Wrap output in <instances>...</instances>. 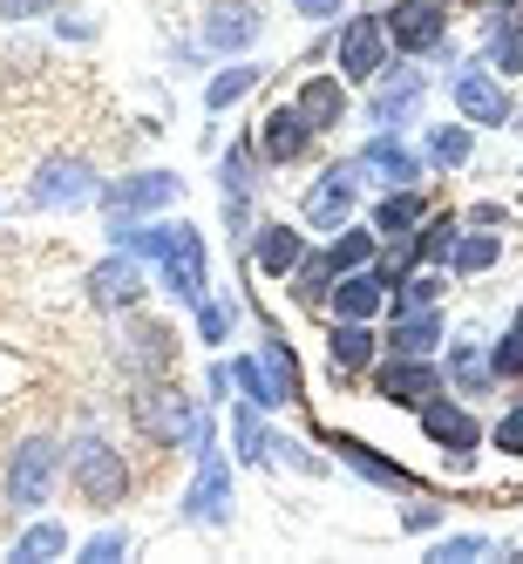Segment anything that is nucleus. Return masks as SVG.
Here are the masks:
<instances>
[{"label": "nucleus", "instance_id": "1", "mask_svg": "<svg viewBox=\"0 0 523 564\" xmlns=\"http://www.w3.org/2000/svg\"><path fill=\"white\" fill-rule=\"evenodd\" d=\"M62 476H68V449H62V435L48 429H34L14 442V456H8V476H0V510L8 517H42L48 497L62 490Z\"/></svg>", "mask_w": 523, "mask_h": 564}, {"label": "nucleus", "instance_id": "2", "mask_svg": "<svg viewBox=\"0 0 523 564\" xmlns=\"http://www.w3.org/2000/svg\"><path fill=\"white\" fill-rule=\"evenodd\" d=\"M68 482H75V503H89L96 517L102 510H116L130 497V463H123V449H116L109 435H75L68 442Z\"/></svg>", "mask_w": 523, "mask_h": 564}, {"label": "nucleus", "instance_id": "3", "mask_svg": "<svg viewBox=\"0 0 523 564\" xmlns=\"http://www.w3.org/2000/svg\"><path fill=\"white\" fill-rule=\"evenodd\" d=\"M102 191V171H96V156L83 150H55L34 164L28 177V205L34 212H75V205H89V197Z\"/></svg>", "mask_w": 523, "mask_h": 564}, {"label": "nucleus", "instance_id": "4", "mask_svg": "<svg viewBox=\"0 0 523 564\" xmlns=\"http://www.w3.org/2000/svg\"><path fill=\"white\" fill-rule=\"evenodd\" d=\"M334 62H340V83H360V89H374L381 75L394 68V42H388V21L368 8V14H353L340 21L334 34Z\"/></svg>", "mask_w": 523, "mask_h": 564}, {"label": "nucleus", "instance_id": "5", "mask_svg": "<svg viewBox=\"0 0 523 564\" xmlns=\"http://www.w3.org/2000/svg\"><path fill=\"white\" fill-rule=\"evenodd\" d=\"M197 422H205V409H197L190 394L156 388V381L137 388V429H143V442H156V449H190Z\"/></svg>", "mask_w": 523, "mask_h": 564}, {"label": "nucleus", "instance_id": "6", "mask_svg": "<svg viewBox=\"0 0 523 564\" xmlns=\"http://www.w3.org/2000/svg\"><path fill=\"white\" fill-rule=\"evenodd\" d=\"M177 197H184V177H177V171H130V177L102 184L96 205H102V218L116 225V218H156V212H171Z\"/></svg>", "mask_w": 523, "mask_h": 564}, {"label": "nucleus", "instance_id": "7", "mask_svg": "<svg viewBox=\"0 0 523 564\" xmlns=\"http://www.w3.org/2000/svg\"><path fill=\"white\" fill-rule=\"evenodd\" d=\"M381 21L401 62H422L449 42V0H394V8H381Z\"/></svg>", "mask_w": 523, "mask_h": 564}, {"label": "nucleus", "instance_id": "8", "mask_svg": "<svg viewBox=\"0 0 523 564\" xmlns=\"http://www.w3.org/2000/svg\"><path fill=\"white\" fill-rule=\"evenodd\" d=\"M368 375H374V394L394 401V409H422L428 394L449 388V375H442V360H435V354H381Z\"/></svg>", "mask_w": 523, "mask_h": 564}, {"label": "nucleus", "instance_id": "9", "mask_svg": "<svg viewBox=\"0 0 523 564\" xmlns=\"http://www.w3.org/2000/svg\"><path fill=\"white\" fill-rule=\"evenodd\" d=\"M205 55H252L265 42V0H211L197 21Z\"/></svg>", "mask_w": 523, "mask_h": 564}, {"label": "nucleus", "instance_id": "10", "mask_svg": "<svg viewBox=\"0 0 523 564\" xmlns=\"http://www.w3.org/2000/svg\"><path fill=\"white\" fill-rule=\"evenodd\" d=\"M353 205H360V156H347V164H327V171L306 184L299 218H306L313 231H340V225L353 218Z\"/></svg>", "mask_w": 523, "mask_h": 564}, {"label": "nucleus", "instance_id": "11", "mask_svg": "<svg viewBox=\"0 0 523 564\" xmlns=\"http://www.w3.org/2000/svg\"><path fill=\"white\" fill-rule=\"evenodd\" d=\"M449 96H456V109H462V123H469V130H510V116H516V102H510V89H503V75H497V68H482V62L456 68Z\"/></svg>", "mask_w": 523, "mask_h": 564}, {"label": "nucleus", "instance_id": "12", "mask_svg": "<svg viewBox=\"0 0 523 564\" xmlns=\"http://www.w3.org/2000/svg\"><path fill=\"white\" fill-rule=\"evenodd\" d=\"M415 415H422V435H428V442H435V449L449 456V463H469V456L482 449V422H476V415L462 409V401H456V388L428 394Z\"/></svg>", "mask_w": 523, "mask_h": 564}, {"label": "nucleus", "instance_id": "13", "mask_svg": "<svg viewBox=\"0 0 523 564\" xmlns=\"http://www.w3.org/2000/svg\"><path fill=\"white\" fill-rule=\"evenodd\" d=\"M156 279H164V293L177 306H197L205 300V279H211V252H205V231L197 225H177V246L164 252V265H156Z\"/></svg>", "mask_w": 523, "mask_h": 564}, {"label": "nucleus", "instance_id": "14", "mask_svg": "<svg viewBox=\"0 0 523 564\" xmlns=\"http://www.w3.org/2000/svg\"><path fill=\"white\" fill-rule=\"evenodd\" d=\"M422 96H428V75H422L415 62H394L381 83L368 89V123H374V130H401V123L422 109Z\"/></svg>", "mask_w": 523, "mask_h": 564}, {"label": "nucleus", "instance_id": "15", "mask_svg": "<svg viewBox=\"0 0 523 564\" xmlns=\"http://www.w3.org/2000/svg\"><path fill=\"white\" fill-rule=\"evenodd\" d=\"M184 523H211V531L231 523V469L218 456V442L197 449V482H190V497H184Z\"/></svg>", "mask_w": 523, "mask_h": 564}, {"label": "nucleus", "instance_id": "16", "mask_svg": "<svg viewBox=\"0 0 523 564\" xmlns=\"http://www.w3.org/2000/svg\"><path fill=\"white\" fill-rule=\"evenodd\" d=\"M388 293H394V279H388L381 259H374V265H353V272L334 279L327 313H334V319H381V313H388Z\"/></svg>", "mask_w": 523, "mask_h": 564}, {"label": "nucleus", "instance_id": "17", "mask_svg": "<svg viewBox=\"0 0 523 564\" xmlns=\"http://www.w3.org/2000/svg\"><path fill=\"white\" fill-rule=\"evenodd\" d=\"M252 143H259L265 164H306L313 143H319V130L299 116V102H279V109L259 116V137H252Z\"/></svg>", "mask_w": 523, "mask_h": 564}, {"label": "nucleus", "instance_id": "18", "mask_svg": "<svg viewBox=\"0 0 523 564\" xmlns=\"http://www.w3.org/2000/svg\"><path fill=\"white\" fill-rule=\"evenodd\" d=\"M83 293H89V306H102V313H130L143 293H150V279H143V259H130V252H109L89 279H83Z\"/></svg>", "mask_w": 523, "mask_h": 564}, {"label": "nucleus", "instance_id": "19", "mask_svg": "<svg viewBox=\"0 0 523 564\" xmlns=\"http://www.w3.org/2000/svg\"><path fill=\"white\" fill-rule=\"evenodd\" d=\"M422 171H428V156L401 143V130H374L368 150H360V177H374V184H388V191H394V184H422Z\"/></svg>", "mask_w": 523, "mask_h": 564}, {"label": "nucleus", "instance_id": "20", "mask_svg": "<svg viewBox=\"0 0 523 564\" xmlns=\"http://www.w3.org/2000/svg\"><path fill=\"white\" fill-rule=\"evenodd\" d=\"M319 442H327V449H334L360 482H381V490H415V476L401 469V463H388L374 442H360V435H347V429H319Z\"/></svg>", "mask_w": 523, "mask_h": 564}, {"label": "nucleus", "instance_id": "21", "mask_svg": "<svg viewBox=\"0 0 523 564\" xmlns=\"http://www.w3.org/2000/svg\"><path fill=\"white\" fill-rule=\"evenodd\" d=\"M327 360H334V375H340V381L368 375L374 360H381V334H374V319H334V327H327Z\"/></svg>", "mask_w": 523, "mask_h": 564}, {"label": "nucleus", "instance_id": "22", "mask_svg": "<svg viewBox=\"0 0 523 564\" xmlns=\"http://www.w3.org/2000/svg\"><path fill=\"white\" fill-rule=\"evenodd\" d=\"M306 259V231L299 225H279V218H265L259 231H252V265L265 272V279H293V265Z\"/></svg>", "mask_w": 523, "mask_h": 564}, {"label": "nucleus", "instance_id": "23", "mask_svg": "<svg viewBox=\"0 0 523 564\" xmlns=\"http://www.w3.org/2000/svg\"><path fill=\"white\" fill-rule=\"evenodd\" d=\"M293 102H299V116H306L319 137L340 130V123H347V83H340V68H334V75H306Z\"/></svg>", "mask_w": 523, "mask_h": 564}, {"label": "nucleus", "instance_id": "24", "mask_svg": "<svg viewBox=\"0 0 523 564\" xmlns=\"http://www.w3.org/2000/svg\"><path fill=\"white\" fill-rule=\"evenodd\" d=\"M442 334H449V319L442 306H422V313H394V327L381 334V354H435Z\"/></svg>", "mask_w": 523, "mask_h": 564}, {"label": "nucleus", "instance_id": "25", "mask_svg": "<svg viewBox=\"0 0 523 564\" xmlns=\"http://www.w3.org/2000/svg\"><path fill=\"white\" fill-rule=\"evenodd\" d=\"M428 218V191L422 184H394L388 197H374V238H408Z\"/></svg>", "mask_w": 523, "mask_h": 564}, {"label": "nucleus", "instance_id": "26", "mask_svg": "<svg viewBox=\"0 0 523 564\" xmlns=\"http://www.w3.org/2000/svg\"><path fill=\"white\" fill-rule=\"evenodd\" d=\"M109 238H116V252H130V259H143V265H164V252L177 246V225H156V218H116Z\"/></svg>", "mask_w": 523, "mask_h": 564}, {"label": "nucleus", "instance_id": "27", "mask_svg": "<svg viewBox=\"0 0 523 564\" xmlns=\"http://www.w3.org/2000/svg\"><path fill=\"white\" fill-rule=\"evenodd\" d=\"M482 62H490L497 75H523V14H490L482 21Z\"/></svg>", "mask_w": 523, "mask_h": 564}, {"label": "nucleus", "instance_id": "28", "mask_svg": "<svg viewBox=\"0 0 523 564\" xmlns=\"http://www.w3.org/2000/svg\"><path fill=\"white\" fill-rule=\"evenodd\" d=\"M231 388L246 394L252 409H265V415H272V409H293V401H286V388L272 381V368H265V354H238V360H231Z\"/></svg>", "mask_w": 523, "mask_h": 564}, {"label": "nucleus", "instance_id": "29", "mask_svg": "<svg viewBox=\"0 0 523 564\" xmlns=\"http://www.w3.org/2000/svg\"><path fill=\"white\" fill-rule=\"evenodd\" d=\"M442 375H449L456 394H490L497 388V368H490V354H482L476 340H456L449 360H442Z\"/></svg>", "mask_w": 523, "mask_h": 564}, {"label": "nucleus", "instance_id": "30", "mask_svg": "<svg viewBox=\"0 0 523 564\" xmlns=\"http://www.w3.org/2000/svg\"><path fill=\"white\" fill-rule=\"evenodd\" d=\"M497 259H503V238H497L490 225H462L456 252H449V272H456V279H482Z\"/></svg>", "mask_w": 523, "mask_h": 564}, {"label": "nucleus", "instance_id": "31", "mask_svg": "<svg viewBox=\"0 0 523 564\" xmlns=\"http://www.w3.org/2000/svg\"><path fill=\"white\" fill-rule=\"evenodd\" d=\"M422 156H428V171H462L469 156H476V130L469 123H428Z\"/></svg>", "mask_w": 523, "mask_h": 564}, {"label": "nucleus", "instance_id": "32", "mask_svg": "<svg viewBox=\"0 0 523 564\" xmlns=\"http://www.w3.org/2000/svg\"><path fill=\"white\" fill-rule=\"evenodd\" d=\"M334 279H340V272L327 265V252H313V246H306V259L293 265V306H299V313H327Z\"/></svg>", "mask_w": 523, "mask_h": 564}, {"label": "nucleus", "instance_id": "33", "mask_svg": "<svg viewBox=\"0 0 523 564\" xmlns=\"http://www.w3.org/2000/svg\"><path fill=\"white\" fill-rule=\"evenodd\" d=\"M259 83H265V68H259V62H231V68H218L211 83H205V116H225L231 102H246Z\"/></svg>", "mask_w": 523, "mask_h": 564}, {"label": "nucleus", "instance_id": "34", "mask_svg": "<svg viewBox=\"0 0 523 564\" xmlns=\"http://www.w3.org/2000/svg\"><path fill=\"white\" fill-rule=\"evenodd\" d=\"M319 252H327L334 272H353V265H374L381 259V238H374V225H340Z\"/></svg>", "mask_w": 523, "mask_h": 564}, {"label": "nucleus", "instance_id": "35", "mask_svg": "<svg viewBox=\"0 0 523 564\" xmlns=\"http://www.w3.org/2000/svg\"><path fill=\"white\" fill-rule=\"evenodd\" d=\"M442 293H449L442 265H415V272L388 293V313H422V306H442Z\"/></svg>", "mask_w": 523, "mask_h": 564}, {"label": "nucleus", "instance_id": "36", "mask_svg": "<svg viewBox=\"0 0 523 564\" xmlns=\"http://www.w3.org/2000/svg\"><path fill=\"white\" fill-rule=\"evenodd\" d=\"M456 238H462V218H456V212H428V218L415 225V259H422V265H449Z\"/></svg>", "mask_w": 523, "mask_h": 564}, {"label": "nucleus", "instance_id": "37", "mask_svg": "<svg viewBox=\"0 0 523 564\" xmlns=\"http://www.w3.org/2000/svg\"><path fill=\"white\" fill-rule=\"evenodd\" d=\"M62 551H68V531H62L55 517H34L28 531L8 544V557H14V564H48V557H62Z\"/></svg>", "mask_w": 523, "mask_h": 564}, {"label": "nucleus", "instance_id": "38", "mask_svg": "<svg viewBox=\"0 0 523 564\" xmlns=\"http://www.w3.org/2000/svg\"><path fill=\"white\" fill-rule=\"evenodd\" d=\"M259 164H265V156H259L252 137H246V143H231V150H225V164H218L225 197H252V191H259Z\"/></svg>", "mask_w": 523, "mask_h": 564}, {"label": "nucleus", "instance_id": "39", "mask_svg": "<svg viewBox=\"0 0 523 564\" xmlns=\"http://www.w3.org/2000/svg\"><path fill=\"white\" fill-rule=\"evenodd\" d=\"M171 347H177V340H171L164 319H156V327H150V319H137V327H130V360H137L143 375H150V368L164 375V368H171Z\"/></svg>", "mask_w": 523, "mask_h": 564}, {"label": "nucleus", "instance_id": "40", "mask_svg": "<svg viewBox=\"0 0 523 564\" xmlns=\"http://www.w3.org/2000/svg\"><path fill=\"white\" fill-rule=\"evenodd\" d=\"M490 368H497V381H523V306H516V319L497 334V347H490Z\"/></svg>", "mask_w": 523, "mask_h": 564}, {"label": "nucleus", "instance_id": "41", "mask_svg": "<svg viewBox=\"0 0 523 564\" xmlns=\"http://www.w3.org/2000/svg\"><path fill=\"white\" fill-rule=\"evenodd\" d=\"M190 313H197V340H205V347H225V334H231V306L205 293V300H197Z\"/></svg>", "mask_w": 523, "mask_h": 564}, {"label": "nucleus", "instance_id": "42", "mask_svg": "<svg viewBox=\"0 0 523 564\" xmlns=\"http://www.w3.org/2000/svg\"><path fill=\"white\" fill-rule=\"evenodd\" d=\"M490 442H497V449H503V456H523V394L510 401V415H503V422L490 429Z\"/></svg>", "mask_w": 523, "mask_h": 564}, {"label": "nucleus", "instance_id": "43", "mask_svg": "<svg viewBox=\"0 0 523 564\" xmlns=\"http://www.w3.org/2000/svg\"><path fill=\"white\" fill-rule=\"evenodd\" d=\"M123 551H130V538H123V531H96V538L83 544V564H116Z\"/></svg>", "mask_w": 523, "mask_h": 564}, {"label": "nucleus", "instance_id": "44", "mask_svg": "<svg viewBox=\"0 0 523 564\" xmlns=\"http://www.w3.org/2000/svg\"><path fill=\"white\" fill-rule=\"evenodd\" d=\"M482 551H490V538H449V544H435L428 557L435 564H462V557H482Z\"/></svg>", "mask_w": 523, "mask_h": 564}, {"label": "nucleus", "instance_id": "45", "mask_svg": "<svg viewBox=\"0 0 523 564\" xmlns=\"http://www.w3.org/2000/svg\"><path fill=\"white\" fill-rule=\"evenodd\" d=\"M435 523H442V503H435V497H428V503L415 497L408 510H401V531H415V538H422V531H435Z\"/></svg>", "mask_w": 523, "mask_h": 564}, {"label": "nucleus", "instance_id": "46", "mask_svg": "<svg viewBox=\"0 0 523 564\" xmlns=\"http://www.w3.org/2000/svg\"><path fill=\"white\" fill-rule=\"evenodd\" d=\"M55 8H62V0H0V21H42Z\"/></svg>", "mask_w": 523, "mask_h": 564}, {"label": "nucleus", "instance_id": "47", "mask_svg": "<svg viewBox=\"0 0 523 564\" xmlns=\"http://www.w3.org/2000/svg\"><path fill=\"white\" fill-rule=\"evenodd\" d=\"M340 8H347V0H293V14H299V21H334Z\"/></svg>", "mask_w": 523, "mask_h": 564}, {"label": "nucleus", "instance_id": "48", "mask_svg": "<svg viewBox=\"0 0 523 564\" xmlns=\"http://www.w3.org/2000/svg\"><path fill=\"white\" fill-rule=\"evenodd\" d=\"M55 34H62V42H89V34H96V21H83V14H62V21H55Z\"/></svg>", "mask_w": 523, "mask_h": 564}, {"label": "nucleus", "instance_id": "49", "mask_svg": "<svg viewBox=\"0 0 523 564\" xmlns=\"http://www.w3.org/2000/svg\"><path fill=\"white\" fill-rule=\"evenodd\" d=\"M462 225H490V231H497V225H503V205H469Z\"/></svg>", "mask_w": 523, "mask_h": 564}, {"label": "nucleus", "instance_id": "50", "mask_svg": "<svg viewBox=\"0 0 523 564\" xmlns=\"http://www.w3.org/2000/svg\"><path fill=\"white\" fill-rule=\"evenodd\" d=\"M225 394H231V368H211V409H218Z\"/></svg>", "mask_w": 523, "mask_h": 564}, {"label": "nucleus", "instance_id": "51", "mask_svg": "<svg viewBox=\"0 0 523 564\" xmlns=\"http://www.w3.org/2000/svg\"><path fill=\"white\" fill-rule=\"evenodd\" d=\"M462 8H476V14H510L516 0H462Z\"/></svg>", "mask_w": 523, "mask_h": 564}]
</instances>
